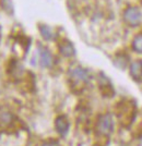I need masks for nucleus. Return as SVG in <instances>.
Here are the masks:
<instances>
[{
	"label": "nucleus",
	"instance_id": "nucleus-10",
	"mask_svg": "<svg viewBox=\"0 0 142 146\" xmlns=\"http://www.w3.org/2000/svg\"><path fill=\"white\" fill-rule=\"evenodd\" d=\"M132 47H133V49H135L136 51L142 54V34L141 35H139V36H137L136 38L133 39Z\"/></svg>",
	"mask_w": 142,
	"mask_h": 146
},
{
	"label": "nucleus",
	"instance_id": "nucleus-4",
	"mask_svg": "<svg viewBox=\"0 0 142 146\" xmlns=\"http://www.w3.org/2000/svg\"><path fill=\"white\" fill-rule=\"evenodd\" d=\"M71 78L74 79L75 81H80V82H87L90 79V75L87 70L82 69V68H74L71 70Z\"/></svg>",
	"mask_w": 142,
	"mask_h": 146
},
{
	"label": "nucleus",
	"instance_id": "nucleus-6",
	"mask_svg": "<svg viewBox=\"0 0 142 146\" xmlns=\"http://www.w3.org/2000/svg\"><path fill=\"white\" fill-rule=\"evenodd\" d=\"M130 74L135 80H140L142 76V61L137 60L130 64Z\"/></svg>",
	"mask_w": 142,
	"mask_h": 146
},
{
	"label": "nucleus",
	"instance_id": "nucleus-12",
	"mask_svg": "<svg viewBox=\"0 0 142 146\" xmlns=\"http://www.w3.org/2000/svg\"><path fill=\"white\" fill-rule=\"evenodd\" d=\"M141 145H142V137H141Z\"/></svg>",
	"mask_w": 142,
	"mask_h": 146
},
{
	"label": "nucleus",
	"instance_id": "nucleus-7",
	"mask_svg": "<svg viewBox=\"0 0 142 146\" xmlns=\"http://www.w3.org/2000/svg\"><path fill=\"white\" fill-rule=\"evenodd\" d=\"M59 49H60V52H61L63 56H66V57H71V56H73L74 52H75L73 45L71 43H69V42H63V43L60 44Z\"/></svg>",
	"mask_w": 142,
	"mask_h": 146
},
{
	"label": "nucleus",
	"instance_id": "nucleus-1",
	"mask_svg": "<svg viewBox=\"0 0 142 146\" xmlns=\"http://www.w3.org/2000/svg\"><path fill=\"white\" fill-rule=\"evenodd\" d=\"M125 21L131 26L140 24L142 21V13L138 8H128L124 14Z\"/></svg>",
	"mask_w": 142,
	"mask_h": 146
},
{
	"label": "nucleus",
	"instance_id": "nucleus-11",
	"mask_svg": "<svg viewBox=\"0 0 142 146\" xmlns=\"http://www.w3.org/2000/svg\"><path fill=\"white\" fill-rule=\"evenodd\" d=\"M42 146H56L55 144H44V145Z\"/></svg>",
	"mask_w": 142,
	"mask_h": 146
},
{
	"label": "nucleus",
	"instance_id": "nucleus-9",
	"mask_svg": "<svg viewBox=\"0 0 142 146\" xmlns=\"http://www.w3.org/2000/svg\"><path fill=\"white\" fill-rule=\"evenodd\" d=\"M39 31H41V34L42 36L46 39V40H51L54 38V32L50 29L49 26H46V25H42L39 27Z\"/></svg>",
	"mask_w": 142,
	"mask_h": 146
},
{
	"label": "nucleus",
	"instance_id": "nucleus-2",
	"mask_svg": "<svg viewBox=\"0 0 142 146\" xmlns=\"http://www.w3.org/2000/svg\"><path fill=\"white\" fill-rule=\"evenodd\" d=\"M97 129H99V133L104 134V135H107L113 131L114 121H113V117L111 113H106L99 118V123H97Z\"/></svg>",
	"mask_w": 142,
	"mask_h": 146
},
{
	"label": "nucleus",
	"instance_id": "nucleus-3",
	"mask_svg": "<svg viewBox=\"0 0 142 146\" xmlns=\"http://www.w3.org/2000/svg\"><path fill=\"white\" fill-rule=\"evenodd\" d=\"M69 125H70V124H69L68 119L65 116H60L56 119V122H55L56 130L58 131V133L61 134L62 136H65L66 134L68 133Z\"/></svg>",
	"mask_w": 142,
	"mask_h": 146
},
{
	"label": "nucleus",
	"instance_id": "nucleus-5",
	"mask_svg": "<svg viewBox=\"0 0 142 146\" xmlns=\"http://www.w3.org/2000/svg\"><path fill=\"white\" fill-rule=\"evenodd\" d=\"M39 60L42 67L49 68L53 64V56L47 49H42L39 52Z\"/></svg>",
	"mask_w": 142,
	"mask_h": 146
},
{
	"label": "nucleus",
	"instance_id": "nucleus-8",
	"mask_svg": "<svg viewBox=\"0 0 142 146\" xmlns=\"http://www.w3.org/2000/svg\"><path fill=\"white\" fill-rule=\"evenodd\" d=\"M12 121V115L5 109H0V125L7 127Z\"/></svg>",
	"mask_w": 142,
	"mask_h": 146
}]
</instances>
